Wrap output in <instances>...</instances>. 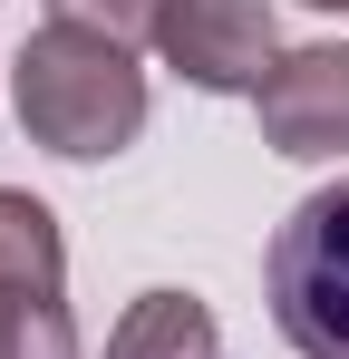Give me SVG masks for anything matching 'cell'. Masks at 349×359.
I'll list each match as a JSON object with an SVG mask.
<instances>
[{"label":"cell","mask_w":349,"mask_h":359,"mask_svg":"<svg viewBox=\"0 0 349 359\" xmlns=\"http://www.w3.org/2000/svg\"><path fill=\"white\" fill-rule=\"evenodd\" d=\"M20 126L68 156V165H97V156H126L146 136V78H136V49H116L97 29H68V20H39L29 49H20Z\"/></svg>","instance_id":"6da1fadb"},{"label":"cell","mask_w":349,"mask_h":359,"mask_svg":"<svg viewBox=\"0 0 349 359\" xmlns=\"http://www.w3.org/2000/svg\"><path fill=\"white\" fill-rule=\"evenodd\" d=\"M262 292L301 359H349V175L291 204V224L262 252Z\"/></svg>","instance_id":"7a4b0ae2"},{"label":"cell","mask_w":349,"mask_h":359,"mask_svg":"<svg viewBox=\"0 0 349 359\" xmlns=\"http://www.w3.org/2000/svg\"><path fill=\"white\" fill-rule=\"evenodd\" d=\"M58 292H68L58 214L0 184V359H78V320Z\"/></svg>","instance_id":"3957f363"},{"label":"cell","mask_w":349,"mask_h":359,"mask_svg":"<svg viewBox=\"0 0 349 359\" xmlns=\"http://www.w3.org/2000/svg\"><path fill=\"white\" fill-rule=\"evenodd\" d=\"M156 49L204 97H262V78L282 68V20H272V0H174Z\"/></svg>","instance_id":"277c9868"},{"label":"cell","mask_w":349,"mask_h":359,"mask_svg":"<svg viewBox=\"0 0 349 359\" xmlns=\"http://www.w3.org/2000/svg\"><path fill=\"white\" fill-rule=\"evenodd\" d=\"M262 146L282 156H349V39L320 49H282V68L262 78Z\"/></svg>","instance_id":"5b68a950"},{"label":"cell","mask_w":349,"mask_h":359,"mask_svg":"<svg viewBox=\"0 0 349 359\" xmlns=\"http://www.w3.org/2000/svg\"><path fill=\"white\" fill-rule=\"evenodd\" d=\"M107 359H214V311L194 292H146L107 330Z\"/></svg>","instance_id":"8992f818"},{"label":"cell","mask_w":349,"mask_h":359,"mask_svg":"<svg viewBox=\"0 0 349 359\" xmlns=\"http://www.w3.org/2000/svg\"><path fill=\"white\" fill-rule=\"evenodd\" d=\"M174 0H49V20H68V29H97V39H116V49H146L156 29H165Z\"/></svg>","instance_id":"52a82bcc"},{"label":"cell","mask_w":349,"mask_h":359,"mask_svg":"<svg viewBox=\"0 0 349 359\" xmlns=\"http://www.w3.org/2000/svg\"><path fill=\"white\" fill-rule=\"evenodd\" d=\"M320 10H349V0H320Z\"/></svg>","instance_id":"ba28073f"}]
</instances>
